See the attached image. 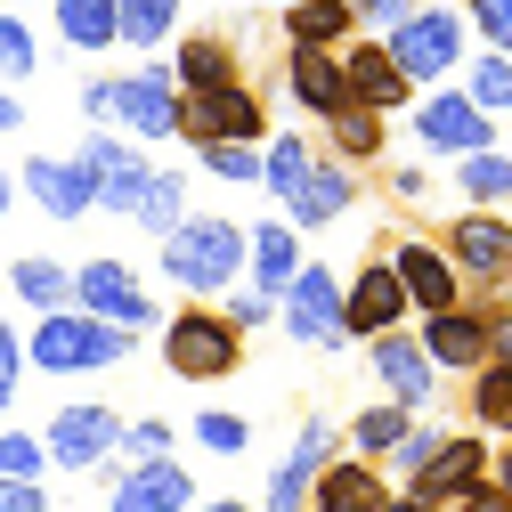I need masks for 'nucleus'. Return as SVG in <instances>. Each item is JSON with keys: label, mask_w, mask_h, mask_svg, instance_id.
Returning a JSON list of instances; mask_svg holds the SVG:
<instances>
[{"label": "nucleus", "mask_w": 512, "mask_h": 512, "mask_svg": "<svg viewBox=\"0 0 512 512\" xmlns=\"http://www.w3.org/2000/svg\"><path fill=\"white\" fill-rule=\"evenodd\" d=\"M155 269H163L179 293H196V301L228 293V285L244 277V220H228V212H187L179 228L155 236Z\"/></svg>", "instance_id": "f257e3e1"}, {"label": "nucleus", "mask_w": 512, "mask_h": 512, "mask_svg": "<svg viewBox=\"0 0 512 512\" xmlns=\"http://www.w3.org/2000/svg\"><path fill=\"white\" fill-rule=\"evenodd\" d=\"M82 114L131 131L139 147H171V139H179V82H171L163 57H139L131 74H98V82L82 90Z\"/></svg>", "instance_id": "f03ea898"}, {"label": "nucleus", "mask_w": 512, "mask_h": 512, "mask_svg": "<svg viewBox=\"0 0 512 512\" xmlns=\"http://www.w3.org/2000/svg\"><path fill=\"white\" fill-rule=\"evenodd\" d=\"M139 350V334L131 326H106V317H90V309H41L33 317V334H25V366L33 374H57V382H74V374H106V366H122Z\"/></svg>", "instance_id": "7ed1b4c3"}, {"label": "nucleus", "mask_w": 512, "mask_h": 512, "mask_svg": "<svg viewBox=\"0 0 512 512\" xmlns=\"http://www.w3.org/2000/svg\"><path fill=\"white\" fill-rule=\"evenodd\" d=\"M155 350H163V374L171 382H196V391H212V382L244 374V334L220 317V301H187L171 309L155 326Z\"/></svg>", "instance_id": "20e7f679"}, {"label": "nucleus", "mask_w": 512, "mask_h": 512, "mask_svg": "<svg viewBox=\"0 0 512 512\" xmlns=\"http://www.w3.org/2000/svg\"><path fill=\"white\" fill-rule=\"evenodd\" d=\"M382 49L399 57V74H407L415 90H431V82H456V74H464L472 25H464V9H447V0H415V9L382 33Z\"/></svg>", "instance_id": "39448f33"}, {"label": "nucleus", "mask_w": 512, "mask_h": 512, "mask_svg": "<svg viewBox=\"0 0 512 512\" xmlns=\"http://www.w3.org/2000/svg\"><path fill=\"white\" fill-rule=\"evenodd\" d=\"M407 139H415L423 155H439V163H456V155H472V147H496V114L472 106L464 82H431V90L407 98Z\"/></svg>", "instance_id": "423d86ee"}, {"label": "nucleus", "mask_w": 512, "mask_h": 512, "mask_svg": "<svg viewBox=\"0 0 512 512\" xmlns=\"http://www.w3.org/2000/svg\"><path fill=\"white\" fill-rule=\"evenodd\" d=\"M90 480L106 488V512H187L204 496L179 456H106Z\"/></svg>", "instance_id": "0eeeda50"}, {"label": "nucleus", "mask_w": 512, "mask_h": 512, "mask_svg": "<svg viewBox=\"0 0 512 512\" xmlns=\"http://www.w3.org/2000/svg\"><path fill=\"white\" fill-rule=\"evenodd\" d=\"M439 252H447V261H456L464 293L512 285V220H504V204H464L456 220L439 228Z\"/></svg>", "instance_id": "6e6552de"}, {"label": "nucleus", "mask_w": 512, "mask_h": 512, "mask_svg": "<svg viewBox=\"0 0 512 512\" xmlns=\"http://www.w3.org/2000/svg\"><path fill=\"white\" fill-rule=\"evenodd\" d=\"M74 163L90 171L98 212H114V220H131V204L147 196V179H155L147 147H139L131 131H114V122H90V131H82V147H74Z\"/></svg>", "instance_id": "1a4fd4ad"}, {"label": "nucleus", "mask_w": 512, "mask_h": 512, "mask_svg": "<svg viewBox=\"0 0 512 512\" xmlns=\"http://www.w3.org/2000/svg\"><path fill=\"white\" fill-rule=\"evenodd\" d=\"M277 326L293 350H342V269L301 261L277 293Z\"/></svg>", "instance_id": "9d476101"}, {"label": "nucleus", "mask_w": 512, "mask_h": 512, "mask_svg": "<svg viewBox=\"0 0 512 512\" xmlns=\"http://www.w3.org/2000/svg\"><path fill=\"white\" fill-rule=\"evenodd\" d=\"M179 139L187 147H204V139H269V90H252L244 74L212 82V90H179Z\"/></svg>", "instance_id": "9b49d317"}, {"label": "nucleus", "mask_w": 512, "mask_h": 512, "mask_svg": "<svg viewBox=\"0 0 512 512\" xmlns=\"http://www.w3.org/2000/svg\"><path fill=\"white\" fill-rule=\"evenodd\" d=\"M114 439H122V415L106 407V399H66L49 423H41V447H49V472H66V480H82V472H98L106 456H114Z\"/></svg>", "instance_id": "f8f14e48"}, {"label": "nucleus", "mask_w": 512, "mask_h": 512, "mask_svg": "<svg viewBox=\"0 0 512 512\" xmlns=\"http://www.w3.org/2000/svg\"><path fill=\"white\" fill-rule=\"evenodd\" d=\"M74 309L106 317V326H131V334H155L163 326V301L147 293V277L131 261H82L74 269Z\"/></svg>", "instance_id": "ddd939ff"}, {"label": "nucleus", "mask_w": 512, "mask_h": 512, "mask_svg": "<svg viewBox=\"0 0 512 512\" xmlns=\"http://www.w3.org/2000/svg\"><path fill=\"white\" fill-rule=\"evenodd\" d=\"M358 196H366V179H358V163H342V155H317L309 171H301V187L277 204L301 236H317V228H342L350 212H358Z\"/></svg>", "instance_id": "4468645a"}, {"label": "nucleus", "mask_w": 512, "mask_h": 512, "mask_svg": "<svg viewBox=\"0 0 512 512\" xmlns=\"http://www.w3.org/2000/svg\"><path fill=\"white\" fill-rule=\"evenodd\" d=\"M488 456H496V447H488V431H439V447H431V456L407 472V496H423L431 512H447V504H456V496L488 472Z\"/></svg>", "instance_id": "2eb2a0df"}, {"label": "nucleus", "mask_w": 512, "mask_h": 512, "mask_svg": "<svg viewBox=\"0 0 512 512\" xmlns=\"http://www.w3.org/2000/svg\"><path fill=\"white\" fill-rule=\"evenodd\" d=\"M366 374L382 382V399H399V407H415V415L439 399V382H447V374L431 366V350H423L407 326H391V334L366 342Z\"/></svg>", "instance_id": "dca6fc26"}, {"label": "nucleus", "mask_w": 512, "mask_h": 512, "mask_svg": "<svg viewBox=\"0 0 512 512\" xmlns=\"http://www.w3.org/2000/svg\"><path fill=\"white\" fill-rule=\"evenodd\" d=\"M17 196H25L41 220H57V228H74L82 212H98V187H90V171H82L74 155H25V163H17Z\"/></svg>", "instance_id": "f3484780"}, {"label": "nucleus", "mask_w": 512, "mask_h": 512, "mask_svg": "<svg viewBox=\"0 0 512 512\" xmlns=\"http://www.w3.org/2000/svg\"><path fill=\"white\" fill-rule=\"evenodd\" d=\"M269 98H293L309 122H326L334 106H350V90H342V49H309V41H285V66L269 74Z\"/></svg>", "instance_id": "a211bd4d"}, {"label": "nucleus", "mask_w": 512, "mask_h": 512, "mask_svg": "<svg viewBox=\"0 0 512 512\" xmlns=\"http://www.w3.org/2000/svg\"><path fill=\"white\" fill-rule=\"evenodd\" d=\"M382 261H391V277H399V293H407L415 317L464 301V277H456V261L439 252V236H391V244H382Z\"/></svg>", "instance_id": "6ab92c4d"}, {"label": "nucleus", "mask_w": 512, "mask_h": 512, "mask_svg": "<svg viewBox=\"0 0 512 512\" xmlns=\"http://www.w3.org/2000/svg\"><path fill=\"white\" fill-rule=\"evenodd\" d=\"M326 456H342V423H326V415L293 423V447L277 456V472H269V488H261V512H301V504H309V480H317Z\"/></svg>", "instance_id": "aec40b11"}, {"label": "nucleus", "mask_w": 512, "mask_h": 512, "mask_svg": "<svg viewBox=\"0 0 512 512\" xmlns=\"http://www.w3.org/2000/svg\"><path fill=\"white\" fill-rule=\"evenodd\" d=\"M407 293H399V277H391V261H358V277L342 285V342H374V334H391V326H407Z\"/></svg>", "instance_id": "412c9836"}, {"label": "nucleus", "mask_w": 512, "mask_h": 512, "mask_svg": "<svg viewBox=\"0 0 512 512\" xmlns=\"http://www.w3.org/2000/svg\"><path fill=\"white\" fill-rule=\"evenodd\" d=\"M342 90L358 106H374V114H407V98H415V82L399 74V57L382 49V33H350L342 41Z\"/></svg>", "instance_id": "4be33fe9"}, {"label": "nucleus", "mask_w": 512, "mask_h": 512, "mask_svg": "<svg viewBox=\"0 0 512 512\" xmlns=\"http://www.w3.org/2000/svg\"><path fill=\"white\" fill-rule=\"evenodd\" d=\"M415 342L431 350V366H439V374H472V366L488 358V309H480V301H447V309H423Z\"/></svg>", "instance_id": "5701e85b"}, {"label": "nucleus", "mask_w": 512, "mask_h": 512, "mask_svg": "<svg viewBox=\"0 0 512 512\" xmlns=\"http://www.w3.org/2000/svg\"><path fill=\"white\" fill-rule=\"evenodd\" d=\"M382 496H391V480H382L374 456H326L309 480V504L301 512H374Z\"/></svg>", "instance_id": "b1692460"}, {"label": "nucleus", "mask_w": 512, "mask_h": 512, "mask_svg": "<svg viewBox=\"0 0 512 512\" xmlns=\"http://www.w3.org/2000/svg\"><path fill=\"white\" fill-rule=\"evenodd\" d=\"M163 66H171V82L179 90H212V82H236L244 74V49H236V33H171V49H163Z\"/></svg>", "instance_id": "393cba45"}, {"label": "nucleus", "mask_w": 512, "mask_h": 512, "mask_svg": "<svg viewBox=\"0 0 512 512\" xmlns=\"http://www.w3.org/2000/svg\"><path fill=\"white\" fill-rule=\"evenodd\" d=\"M382 147H391V114L374 106H334L326 122H317V155H342V163H382Z\"/></svg>", "instance_id": "a878e982"}, {"label": "nucleus", "mask_w": 512, "mask_h": 512, "mask_svg": "<svg viewBox=\"0 0 512 512\" xmlns=\"http://www.w3.org/2000/svg\"><path fill=\"white\" fill-rule=\"evenodd\" d=\"M301 261H309V252H301V228L293 220H252L244 228V277L261 285V293H285V277Z\"/></svg>", "instance_id": "bb28decb"}, {"label": "nucleus", "mask_w": 512, "mask_h": 512, "mask_svg": "<svg viewBox=\"0 0 512 512\" xmlns=\"http://www.w3.org/2000/svg\"><path fill=\"white\" fill-rule=\"evenodd\" d=\"M179 25H187V0H114V41L139 57H163Z\"/></svg>", "instance_id": "cd10ccee"}, {"label": "nucleus", "mask_w": 512, "mask_h": 512, "mask_svg": "<svg viewBox=\"0 0 512 512\" xmlns=\"http://www.w3.org/2000/svg\"><path fill=\"white\" fill-rule=\"evenodd\" d=\"M277 25H285V41H309V49H342V41L358 33L350 0H285Z\"/></svg>", "instance_id": "c85d7f7f"}, {"label": "nucleus", "mask_w": 512, "mask_h": 512, "mask_svg": "<svg viewBox=\"0 0 512 512\" xmlns=\"http://www.w3.org/2000/svg\"><path fill=\"white\" fill-rule=\"evenodd\" d=\"M9 293H17V309H66L74 301V269L66 261H49V252H25V261H9Z\"/></svg>", "instance_id": "c756f323"}, {"label": "nucleus", "mask_w": 512, "mask_h": 512, "mask_svg": "<svg viewBox=\"0 0 512 512\" xmlns=\"http://www.w3.org/2000/svg\"><path fill=\"white\" fill-rule=\"evenodd\" d=\"M464 382H472V431L512 439V358H480Z\"/></svg>", "instance_id": "7c9ffc66"}, {"label": "nucleus", "mask_w": 512, "mask_h": 512, "mask_svg": "<svg viewBox=\"0 0 512 512\" xmlns=\"http://www.w3.org/2000/svg\"><path fill=\"white\" fill-rule=\"evenodd\" d=\"M49 17H57V33H66L74 57H106V49H122V41H114V0H49Z\"/></svg>", "instance_id": "2f4dec72"}, {"label": "nucleus", "mask_w": 512, "mask_h": 512, "mask_svg": "<svg viewBox=\"0 0 512 512\" xmlns=\"http://www.w3.org/2000/svg\"><path fill=\"white\" fill-rule=\"evenodd\" d=\"M407 423H415V407H399V399H374V407H358L350 423H342V439H350V456H391V447L407 439Z\"/></svg>", "instance_id": "473e14b6"}, {"label": "nucleus", "mask_w": 512, "mask_h": 512, "mask_svg": "<svg viewBox=\"0 0 512 512\" xmlns=\"http://www.w3.org/2000/svg\"><path fill=\"white\" fill-rule=\"evenodd\" d=\"M309 163H317V139H309V131H277V139H261V196L285 204Z\"/></svg>", "instance_id": "72a5a7b5"}, {"label": "nucleus", "mask_w": 512, "mask_h": 512, "mask_svg": "<svg viewBox=\"0 0 512 512\" xmlns=\"http://www.w3.org/2000/svg\"><path fill=\"white\" fill-rule=\"evenodd\" d=\"M187 187H196V179H187L179 163H155V179H147V196L131 204V228H147V236L179 228V220H187Z\"/></svg>", "instance_id": "f704fd0d"}, {"label": "nucleus", "mask_w": 512, "mask_h": 512, "mask_svg": "<svg viewBox=\"0 0 512 512\" xmlns=\"http://www.w3.org/2000/svg\"><path fill=\"white\" fill-rule=\"evenodd\" d=\"M456 196H464V204H512V155H504V147L456 155Z\"/></svg>", "instance_id": "c9c22d12"}, {"label": "nucleus", "mask_w": 512, "mask_h": 512, "mask_svg": "<svg viewBox=\"0 0 512 512\" xmlns=\"http://www.w3.org/2000/svg\"><path fill=\"white\" fill-rule=\"evenodd\" d=\"M33 74H41V41H33L25 9H9V0H0V82H9V90H25Z\"/></svg>", "instance_id": "e433bc0d"}, {"label": "nucleus", "mask_w": 512, "mask_h": 512, "mask_svg": "<svg viewBox=\"0 0 512 512\" xmlns=\"http://www.w3.org/2000/svg\"><path fill=\"white\" fill-rule=\"evenodd\" d=\"M187 439H196L204 456L236 464L244 447H252V415H236V407H204V415H187Z\"/></svg>", "instance_id": "4c0bfd02"}, {"label": "nucleus", "mask_w": 512, "mask_h": 512, "mask_svg": "<svg viewBox=\"0 0 512 512\" xmlns=\"http://www.w3.org/2000/svg\"><path fill=\"white\" fill-rule=\"evenodd\" d=\"M196 163H204L220 187H261V139H204Z\"/></svg>", "instance_id": "58836bf2"}, {"label": "nucleus", "mask_w": 512, "mask_h": 512, "mask_svg": "<svg viewBox=\"0 0 512 512\" xmlns=\"http://www.w3.org/2000/svg\"><path fill=\"white\" fill-rule=\"evenodd\" d=\"M472 106H488L496 122L512 114V49H472V74H464Z\"/></svg>", "instance_id": "ea45409f"}, {"label": "nucleus", "mask_w": 512, "mask_h": 512, "mask_svg": "<svg viewBox=\"0 0 512 512\" xmlns=\"http://www.w3.org/2000/svg\"><path fill=\"white\" fill-rule=\"evenodd\" d=\"M212 301H220V317H228L236 334H261V326H277V293H261L252 277H236V285H228V293H212Z\"/></svg>", "instance_id": "a19ab883"}, {"label": "nucleus", "mask_w": 512, "mask_h": 512, "mask_svg": "<svg viewBox=\"0 0 512 512\" xmlns=\"http://www.w3.org/2000/svg\"><path fill=\"white\" fill-rule=\"evenodd\" d=\"M0 472H17V480H49V447H41V431L0 423Z\"/></svg>", "instance_id": "79ce46f5"}, {"label": "nucleus", "mask_w": 512, "mask_h": 512, "mask_svg": "<svg viewBox=\"0 0 512 512\" xmlns=\"http://www.w3.org/2000/svg\"><path fill=\"white\" fill-rule=\"evenodd\" d=\"M25 342H17V326H9V317H0V423H9L17 415V391H25Z\"/></svg>", "instance_id": "37998d69"}, {"label": "nucleus", "mask_w": 512, "mask_h": 512, "mask_svg": "<svg viewBox=\"0 0 512 512\" xmlns=\"http://www.w3.org/2000/svg\"><path fill=\"white\" fill-rule=\"evenodd\" d=\"M456 9L480 33V49H512V0H456Z\"/></svg>", "instance_id": "c03bdc74"}, {"label": "nucleus", "mask_w": 512, "mask_h": 512, "mask_svg": "<svg viewBox=\"0 0 512 512\" xmlns=\"http://www.w3.org/2000/svg\"><path fill=\"white\" fill-rule=\"evenodd\" d=\"M171 447H179V431H171L163 415H147V423H122L114 456H171Z\"/></svg>", "instance_id": "a18cd8bd"}, {"label": "nucleus", "mask_w": 512, "mask_h": 512, "mask_svg": "<svg viewBox=\"0 0 512 512\" xmlns=\"http://www.w3.org/2000/svg\"><path fill=\"white\" fill-rule=\"evenodd\" d=\"M447 512H512V488H504L496 472H480V480H472L456 504H447Z\"/></svg>", "instance_id": "49530a36"}, {"label": "nucleus", "mask_w": 512, "mask_h": 512, "mask_svg": "<svg viewBox=\"0 0 512 512\" xmlns=\"http://www.w3.org/2000/svg\"><path fill=\"white\" fill-rule=\"evenodd\" d=\"M0 512H57L41 480H17V472H0Z\"/></svg>", "instance_id": "de8ad7c7"}, {"label": "nucleus", "mask_w": 512, "mask_h": 512, "mask_svg": "<svg viewBox=\"0 0 512 512\" xmlns=\"http://www.w3.org/2000/svg\"><path fill=\"white\" fill-rule=\"evenodd\" d=\"M415 9V0H350V17H358V33H391L399 17Z\"/></svg>", "instance_id": "09e8293b"}, {"label": "nucleus", "mask_w": 512, "mask_h": 512, "mask_svg": "<svg viewBox=\"0 0 512 512\" xmlns=\"http://www.w3.org/2000/svg\"><path fill=\"white\" fill-rule=\"evenodd\" d=\"M382 187H391L399 204H423V196H431V171H423V163H391V171H382Z\"/></svg>", "instance_id": "8fccbe9b"}, {"label": "nucleus", "mask_w": 512, "mask_h": 512, "mask_svg": "<svg viewBox=\"0 0 512 512\" xmlns=\"http://www.w3.org/2000/svg\"><path fill=\"white\" fill-rule=\"evenodd\" d=\"M488 358H512V301L488 309Z\"/></svg>", "instance_id": "3c124183"}, {"label": "nucleus", "mask_w": 512, "mask_h": 512, "mask_svg": "<svg viewBox=\"0 0 512 512\" xmlns=\"http://www.w3.org/2000/svg\"><path fill=\"white\" fill-rule=\"evenodd\" d=\"M9 131H25V98H17L9 82H0V139H9Z\"/></svg>", "instance_id": "603ef678"}, {"label": "nucleus", "mask_w": 512, "mask_h": 512, "mask_svg": "<svg viewBox=\"0 0 512 512\" xmlns=\"http://www.w3.org/2000/svg\"><path fill=\"white\" fill-rule=\"evenodd\" d=\"M374 512H431V504H423V496H407V488H391V496H382Z\"/></svg>", "instance_id": "864d4df0"}, {"label": "nucleus", "mask_w": 512, "mask_h": 512, "mask_svg": "<svg viewBox=\"0 0 512 512\" xmlns=\"http://www.w3.org/2000/svg\"><path fill=\"white\" fill-rule=\"evenodd\" d=\"M187 512H261V504H244V496H212V504H204V496H196Z\"/></svg>", "instance_id": "5fc2aeb1"}, {"label": "nucleus", "mask_w": 512, "mask_h": 512, "mask_svg": "<svg viewBox=\"0 0 512 512\" xmlns=\"http://www.w3.org/2000/svg\"><path fill=\"white\" fill-rule=\"evenodd\" d=\"M488 472H496V480L512 488V439H504V447H496V456H488Z\"/></svg>", "instance_id": "6e6d98bb"}, {"label": "nucleus", "mask_w": 512, "mask_h": 512, "mask_svg": "<svg viewBox=\"0 0 512 512\" xmlns=\"http://www.w3.org/2000/svg\"><path fill=\"white\" fill-rule=\"evenodd\" d=\"M9 204H17V179H9V171H0V220H9Z\"/></svg>", "instance_id": "4d7b16f0"}, {"label": "nucleus", "mask_w": 512, "mask_h": 512, "mask_svg": "<svg viewBox=\"0 0 512 512\" xmlns=\"http://www.w3.org/2000/svg\"><path fill=\"white\" fill-rule=\"evenodd\" d=\"M204 9H228V0H204Z\"/></svg>", "instance_id": "13d9d810"}, {"label": "nucleus", "mask_w": 512, "mask_h": 512, "mask_svg": "<svg viewBox=\"0 0 512 512\" xmlns=\"http://www.w3.org/2000/svg\"><path fill=\"white\" fill-rule=\"evenodd\" d=\"M9 9H33V0H9Z\"/></svg>", "instance_id": "bf43d9fd"}, {"label": "nucleus", "mask_w": 512, "mask_h": 512, "mask_svg": "<svg viewBox=\"0 0 512 512\" xmlns=\"http://www.w3.org/2000/svg\"><path fill=\"white\" fill-rule=\"evenodd\" d=\"M269 9H285V0H269Z\"/></svg>", "instance_id": "052dcab7"}]
</instances>
